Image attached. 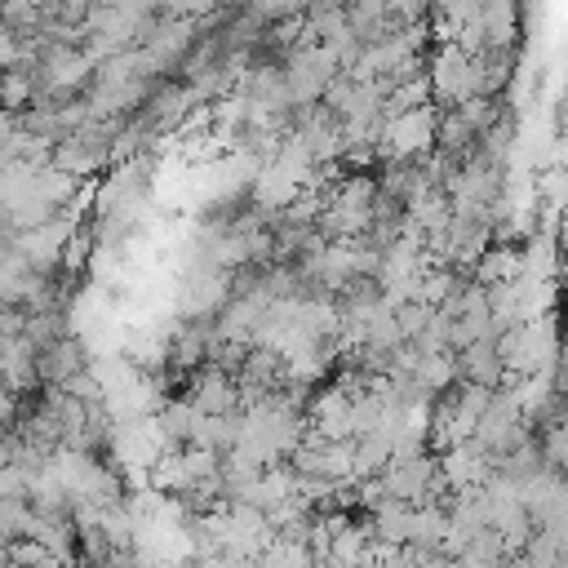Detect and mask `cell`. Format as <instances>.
I'll return each instance as SVG.
<instances>
[{
	"mask_svg": "<svg viewBox=\"0 0 568 568\" xmlns=\"http://www.w3.org/2000/svg\"><path fill=\"white\" fill-rule=\"evenodd\" d=\"M337 71H342V67H337V58H333L328 44H320V40H297V44L284 53V80H288L293 106L320 102Z\"/></svg>",
	"mask_w": 568,
	"mask_h": 568,
	"instance_id": "6da1fadb",
	"label": "cell"
},
{
	"mask_svg": "<svg viewBox=\"0 0 568 568\" xmlns=\"http://www.w3.org/2000/svg\"><path fill=\"white\" fill-rule=\"evenodd\" d=\"M426 84H430V98L444 102V106H457V102L475 98V93H479V53H466L462 44L444 40V44L430 53Z\"/></svg>",
	"mask_w": 568,
	"mask_h": 568,
	"instance_id": "7a4b0ae2",
	"label": "cell"
},
{
	"mask_svg": "<svg viewBox=\"0 0 568 568\" xmlns=\"http://www.w3.org/2000/svg\"><path fill=\"white\" fill-rule=\"evenodd\" d=\"M435 0H386V13L399 22V27H408V22H426V9H430Z\"/></svg>",
	"mask_w": 568,
	"mask_h": 568,
	"instance_id": "3957f363",
	"label": "cell"
}]
</instances>
